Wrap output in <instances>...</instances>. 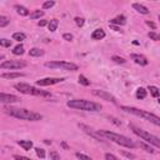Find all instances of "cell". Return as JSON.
Segmentation results:
<instances>
[{
    "mask_svg": "<svg viewBox=\"0 0 160 160\" xmlns=\"http://www.w3.org/2000/svg\"><path fill=\"white\" fill-rule=\"evenodd\" d=\"M3 59H4V56H3L2 54H0V60H3Z\"/></svg>",
    "mask_w": 160,
    "mask_h": 160,
    "instance_id": "obj_44",
    "label": "cell"
},
{
    "mask_svg": "<svg viewBox=\"0 0 160 160\" xmlns=\"http://www.w3.org/2000/svg\"><path fill=\"white\" fill-rule=\"evenodd\" d=\"M133 8H134L138 13L143 14V15H148V14H149L148 8H146V6H144V5H142V4H138V3H135V4H133Z\"/></svg>",
    "mask_w": 160,
    "mask_h": 160,
    "instance_id": "obj_15",
    "label": "cell"
},
{
    "mask_svg": "<svg viewBox=\"0 0 160 160\" xmlns=\"http://www.w3.org/2000/svg\"><path fill=\"white\" fill-rule=\"evenodd\" d=\"M79 83L82 84V85H84V86H89L90 85V82L84 75H79Z\"/></svg>",
    "mask_w": 160,
    "mask_h": 160,
    "instance_id": "obj_25",
    "label": "cell"
},
{
    "mask_svg": "<svg viewBox=\"0 0 160 160\" xmlns=\"http://www.w3.org/2000/svg\"><path fill=\"white\" fill-rule=\"evenodd\" d=\"M35 153H36V155H38L40 159H44V158L46 156L45 150H44V149H42V148H36V149H35Z\"/></svg>",
    "mask_w": 160,
    "mask_h": 160,
    "instance_id": "obj_29",
    "label": "cell"
},
{
    "mask_svg": "<svg viewBox=\"0 0 160 160\" xmlns=\"http://www.w3.org/2000/svg\"><path fill=\"white\" fill-rule=\"evenodd\" d=\"M75 23H76L78 26H83V25L85 24V20H84L83 18H79V16H78V18H75Z\"/></svg>",
    "mask_w": 160,
    "mask_h": 160,
    "instance_id": "obj_35",
    "label": "cell"
},
{
    "mask_svg": "<svg viewBox=\"0 0 160 160\" xmlns=\"http://www.w3.org/2000/svg\"><path fill=\"white\" fill-rule=\"evenodd\" d=\"M66 105L71 109H76V110H83V111H100L102 110V105L94 103V102H89L85 99H73L69 100L66 103Z\"/></svg>",
    "mask_w": 160,
    "mask_h": 160,
    "instance_id": "obj_2",
    "label": "cell"
},
{
    "mask_svg": "<svg viewBox=\"0 0 160 160\" xmlns=\"http://www.w3.org/2000/svg\"><path fill=\"white\" fill-rule=\"evenodd\" d=\"M9 23H10V20H9V18H8V16L0 15V26H6Z\"/></svg>",
    "mask_w": 160,
    "mask_h": 160,
    "instance_id": "obj_26",
    "label": "cell"
},
{
    "mask_svg": "<svg viewBox=\"0 0 160 160\" xmlns=\"http://www.w3.org/2000/svg\"><path fill=\"white\" fill-rule=\"evenodd\" d=\"M79 128H80V129H83V130H84L86 134H89L90 136L95 138L96 140H102V136H100L98 133H95V131H94L91 128H89L88 125H85V124H79Z\"/></svg>",
    "mask_w": 160,
    "mask_h": 160,
    "instance_id": "obj_12",
    "label": "cell"
},
{
    "mask_svg": "<svg viewBox=\"0 0 160 160\" xmlns=\"http://www.w3.org/2000/svg\"><path fill=\"white\" fill-rule=\"evenodd\" d=\"M25 39H26V35L24 33H14L13 34V40H16V42H23Z\"/></svg>",
    "mask_w": 160,
    "mask_h": 160,
    "instance_id": "obj_22",
    "label": "cell"
},
{
    "mask_svg": "<svg viewBox=\"0 0 160 160\" xmlns=\"http://www.w3.org/2000/svg\"><path fill=\"white\" fill-rule=\"evenodd\" d=\"M45 68L49 69H63V70H70V71H76L79 66L74 63H68V62H46Z\"/></svg>",
    "mask_w": 160,
    "mask_h": 160,
    "instance_id": "obj_6",
    "label": "cell"
},
{
    "mask_svg": "<svg viewBox=\"0 0 160 160\" xmlns=\"http://www.w3.org/2000/svg\"><path fill=\"white\" fill-rule=\"evenodd\" d=\"M0 46L10 48L11 46V40H9V39H0Z\"/></svg>",
    "mask_w": 160,
    "mask_h": 160,
    "instance_id": "obj_28",
    "label": "cell"
},
{
    "mask_svg": "<svg viewBox=\"0 0 160 160\" xmlns=\"http://www.w3.org/2000/svg\"><path fill=\"white\" fill-rule=\"evenodd\" d=\"M18 144L22 146L24 150H30L33 148V142H30V140H19Z\"/></svg>",
    "mask_w": 160,
    "mask_h": 160,
    "instance_id": "obj_16",
    "label": "cell"
},
{
    "mask_svg": "<svg viewBox=\"0 0 160 160\" xmlns=\"http://www.w3.org/2000/svg\"><path fill=\"white\" fill-rule=\"evenodd\" d=\"M20 102V98L13 94H5V93H0V103H5V104H11V103H18Z\"/></svg>",
    "mask_w": 160,
    "mask_h": 160,
    "instance_id": "obj_10",
    "label": "cell"
},
{
    "mask_svg": "<svg viewBox=\"0 0 160 160\" xmlns=\"http://www.w3.org/2000/svg\"><path fill=\"white\" fill-rule=\"evenodd\" d=\"M105 31L103 30V29H95L93 33H91V39H94V40H102V39H104L105 38Z\"/></svg>",
    "mask_w": 160,
    "mask_h": 160,
    "instance_id": "obj_14",
    "label": "cell"
},
{
    "mask_svg": "<svg viewBox=\"0 0 160 160\" xmlns=\"http://www.w3.org/2000/svg\"><path fill=\"white\" fill-rule=\"evenodd\" d=\"M26 66L25 62H20V60H6V62L0 64V69H9V70H18L23 69Z\"/></svg>",
    "mask_w": 160,
    "mask_h": 160,
    "instance_id": "obj_7",
    "label": "cell"
},
{
    "mask_svg": "<svg viewBox=\"0 0 160 160\" xmlns=\"http://www.w3.org/2000/svg\"><path fill=\"white\" fill-rule=\"evenodd\" d=\"M13 54H14V55H23V54H24V46H23L22 44L16 45V46L13 49Z\"/></svg>",
    "mask_w": 160,
    "mask_h": 160,
    "instance_id": "obj_23",
    "label": "cell"
},
{
    "mask_svg": "<svg viewBox=\"0 0 160 160\" xmlns=\"http://www.w3.org/2000/svg\"><path fill=\"white\" fill-rule=\"evenodd\" d=\"M126 24V18L124 15H119L110 20V25H125Z\"/></svg>",
    "mask_w": 160,
    "mask_h": 160,
    "instance_id": "obj_13",
    "label": "cell"
},
{
    "mask_svg": "<svg viewBox=\"0 0 160 160\" xmlns=\"http://www.w3.org/2000/svg\"><path fill=\"white\" fill-rule=\"evenodd\" d=\"M93 95L100 98V99H103V100H106V102H111V103H116V99L115 96H113L110 93L105 91V90H99V89H95L93 90Z\"/></svg>",
    "mask_w": 160,
    "mask_h": 160,
    "instance_id": "obj_9",
    "label": "cell"
},
{
    "mask_svg": "<svg viewBox=\"0 0 160 160\" xmlns=\"http://www.w3.org/2000/svg\"><path fill=\"white\" fill-rule=\"evenodd\" d=\"M14 159L15 160H31V159H29L26 156H23V155H14Z\"/></svg>",
    "mask_w": 160,
    "mask_h": 160,
    "instance_id": "obj_39",
    "label": "cell"
},
{
    "mask_svg": "<svg viewBox=\"0 0 160 160\" xmlns=\"http://www.w3.org/2000/svg\"><path fill=\"white\" fill-rule=\"evenodd\" d=\"M58 25H59V20L58 19H53L48 23V26H49V30L50 31H55L58 29Z\"/></svg>",
    "mask_w": 160,
    "mask_h": 160,
    "instance_id": "obj_20",
    "label": "cell"
},
{
    "mask_svg": "<svg viewBox=\"0 0 160 160\" xmlns=\"http://www.w3.org/2000/svg\"><path fill=\"white\" fill-rule=\"evenodd\" d=\"M14 88L23 93V94H28V95H38V96H51L50 93L45 91V90H40L33 85H29V84H25V83H19V84H15Z\"/></svg>",
    "mask_w": 160,
    "mask_h": 160,
    "instance_id": "obj_4",
    "label": "cell"
},
{
    "mask_svg": "<svg viewBox=\"0 0 160 160\" xmlns=\"http://www.w3.org/2000/svg\"><path fill=\"white\" fill-rule=\"evenodd\" d=\"M48 24L46 20H42V22H39V26H45Z\"/></svg>",
    "mask_w": 160,
    "mask_h": 160,
    "instance_id": "obj_42",
    "label": "cell"
},
{
    "mask_svg": "<svg viewBox=\"0 0 160 160\" xmlns=\"http://www.w3.org/2000/svg\"><path fill=\"white\" fill-rule=\"evenodd\" d=\"M122 154H123V155H125V156H126V158H129V159H135V155H134V154H131V153H126V151H124V150H123V151H122Z\"/></svg>",
    "mask_w": 160,
    "mask_h": 160,
    "instance_id": "obj_40",
    "label": "cell"
},
{
    "mask_svg": "<svg viewBox=\"0 0 160 160\" xmlns=\"http://www.w3.org/2000/svg\"><path fill=\"white\" fill-rule=\"evenodd\" d=\"M24 76L23 73H5V74H2V78L4 79H16V78H22Z\"/></svg>",
    "mask_w": 160,
    "mask_h": 160,
    "instance_id": "obj_17",
    "label": "cell"
},
{
    "mask_svg": "<svg viewBox=\"0 0 160 160\" xmlns=\"http://www.w3.org/2000/svg\"><path fill=\"white\" fill-rule=\"evenodd\" d=\"M5 113L13 118L16 119H22V120H29V122H38V120H42L43 116L39 113H35L33 110H28V109H20V108H13V106H6Z\"/></svg>",
    "mask_w": 160,
    "mask_h": 160,
    "instance_id": "obj_1",
    "label": "cell"
},
{
    "mask_svg": "<svg viewBox=\"0 0 160 160\" xmlns=\"http://www.w3.org/2000/svg\"><path fill=\"white\" fill-rule=\"evenodd\" d=\"M42 16H44V11L43 10H34L33 13H30V18L31 19H40Z\"/></svg>",
    "mask_w": 160,
    "mask_h": 160,
    "instance_id": "obj_24",
    "label": "cell"
},
{
    "mask_svg": "<svg viewBox=\"0 0 160 160\" xmlns=\"http://www.w3.org/2000/svg\"><path fill=\"white\" fill-rule=\"evenodd\" d=\"M55 5V2H45L44 4H43V9H50V8H53Z\"/></svg>",
    "mask_w": 160,
    "mask_h": 160,
    "instance_id": "obj_36",
    "label": "cell"
},
{
    "mask_svg": "<svg viewBox=\"0 0 160 160\" xmlns=\"http://www.w3.org/2000/svg\"><path fill=\"white\" fill-rule=\"evenodd\" d=\"M76 158H78L79 160H93L90 156H88V155H85V154H80V153H76Z\"/></svg>",
    "mask_w": 160,
    "mask_h": 160,
    "instance_id": "obj_33",
    "label": "cell"
},
{
    "mask_svg": "<svg viewBox=\"0 0 160 160\" xmlns=\"http://www.w3.org/2000/svg\"><path fill=\"white\" fill-rule=\"evenodd\" d=\"M15 9H16V11H18L19 15H22V16H26V15H29V10H28L25 6H23V5L16 4V5H15Z\"/></svg>",
    "mask_w": 160,
    "mask_h": 160,
    "instance_id": "obj_18",
    "label": "cell"
},
{
    "mask_svg": "<svg viewBox=\"0 0 160 160\" xmlns=\"http://www.w3.org/2000/svg\"><path fill=\"white\" fill-rule=\"evenodd\" d=\"M105 160H118V159H116L115 155H113V154H110V153H106V154H105Z\"/></svg>",
    "mask_w": 160,
    "mask_h": 160,
    "instance_id": "obj_37",
    "label": "cell"
},
{
    "mask_svg": "<svg viewBox=\"0 0 160 160\" xmlns=\"http://www.w3.org/2000/svg\"><path fill=\"white\" fill-rule=\"evenodd\" d=\"M111 60H114L115 63H118V64H124L126 60L124 59V58H122V56H118V55H114L113 58H111Z\"/></svg>",
    "mask_w": 160,
    "mask_h": 160,
    "instance_id": "obj_30",
    "label": "cell"
},
{
    "mask_svg": "<svg viewBox=\"0 0 160 160\" xmlns=\"http://www.w3.org/2000/svg\"><path fill=\"white\" fill-rule=\"evenodd\" d=\"M146 25H149V26H150L151 29H154V30L156 29V25H155V24H154L153 22H149V20H148V22H146Z\"/></svg>",
    "mask_w": 160,
    "mask_h": 160,
    "instance_id": "obj_41",
    "label": "cell"
},
{
    "mask_svg": "<svg viewBox=\"0 0 160 160\" xmlns=\"http://www.w3.org/2000/svg\"><path fill=\"white\" fill-rule=\"evenodd\" d=\"M64 82L63 78H45V79H40L36 82L38 86H49V85H54V84H59Z\"/></svg>",
    "mask_w": 160,
    "mask_h": 160,
    "instance_id": "obj_8",
    "label": "cell"
},
{
    "mask_svg": "<svg viewBox=\"0 0 160 160\" xmlns=\"http://www.w3.org/2000/svg\"><path fill=\"white\" fill-rule=\"evenodd\" d=\"M29 55H30V56H34V58L42 56V55H44V50L39 49V48H33V49L29 50Z\"/></svg>",
    "mask_w": 160,
    "mask_h": 160,
    "instance_id": "obj_19",
    "label": "cell"
},
{
    "mask_svg": "<svg viewBox=\"0 0 160 160\" xmlns=\"http://www.w3.org/2000/svg\"><path fill=\"white\" fill-rule=\"evenodd\" d=\"M130 59L134 60L136 64L142 65V66H145V65H148V63H149L148 59H146L144 55H140V54H131V55H130Z\"/></svg>",
    "mask_w": 160,
    "mask_h": 160,
    "instance_id": "obj_11",
    "label": "cell"
},
{
    "mask_svg": "<svg viewBox=\"0 0 160 160\" xmlns=\"http://www.w3.org/2000/svg\"><path fill=\"white\" fill-rule=\"evenodd\" d=\"M146 95H148V91L144 89V88H139L138 90H136V98L138 99H145L146 98Z\"/></svg>",
    "mask_w": 160,
    "mask_h": 160,
    "instance_id": "obj_21",
    "label": "cell"
},
{
    "mask_svg": "<svg viewBox=\"0 0 160 160\" xmlns=\"http://www.w3.org/2000/svg\"><path fill=\"white\" fill-rule=\"evenodd\" d=\"M50 158L51 160H60V155L58 154V151H54V150L50 151Z\"/></svg>",
    "mask_w": 160,
    "mask_h": 160,
    "instance_id": "obj_34",
    "label": "cell"
},
{
    "mask_svg": "<svg viewBox=\"0 0 160 160\" xmlns=\"http://www.w3.org/2000/svg\"><path fill=\"white\" fill-rule=\"evenodd\" d=\"M148 89L150 90V94H151L154 98H158V96H159V89H158L156 86H154V85H149Z\"/></svg>",
    "mask_w": 160,
    "mask_h": 160,
    "instance_id": "obj_27",
    "label": "cell"
},
{
    "mask_svg": "<svg viewBox=\"0 0 160 160\" xmlns=\"http://www.w3.org/2000/svg\"><path fill=\"white\" fill-rule=\"evenodd\" d=\"M110 26H111V28H113L115 31H119V28H118V26H114V25H110Z\"/></svg>",
    "mask_w": 160,
    "mask_h": 160,
    "instance_id": "obj_43",
    "label": "cell"
},
{
    "mask_svg": "<svg viewBox=\"0 0 160 160\" xmlns=\"http://www.w3.org/2000/svg\"><path fill=\"white\" fill-rule=\"evenodd\" d=\"M148 36H149L151 40H154V42H159V40H160V36H159L155 31H150V33L148 34Z\"/></svg>",
    "mask_w": 160,
    "mask_h": 160,
    "instance_id": "obj_31",
    "label": "cell"
},
{
    "mask_svg": "<svg viewBox=\"0 0 160 160\" xmlns=\"http://www.w3.org/2000/svg\"><path fill=\"white\" fill-rule=\"evenodd\" d=\"M130 129H133V131H134L135 135L140 136L143 140L148 142L149 144H153L154 146L160 148V140H159L158 136H155V135H153V134H150V133H148V131H145V130L139 129V128H136V126H134V125H130Z\"/></svg>",
    "mask_w": 160,
    "mask_h": 160,
    "instance_id": "obj_5",
    "label": "cell"
},
{
    "mask_svg": "<svg viewBox=\"0 0 160 160\" xmlns=\"http://www.w3.org/2000/svg\"><path fill=\"white\" fill-rule=\"evenodd\" d=\"M140 146H142L145 151H148V153H150V154H153L154 153V149L150 146V145H146V144H144V143H140Z\"/></svg>",
    "mask_w": 160,
    "mask_h": 160,
    "instance_id": "obj_32",
    "label": "cell"
},
{
    "mask_svg": "<svg viewBox=\"0 0 160 160\" xmlns=\"http://www.w3.org/2000/svg\"><path fill=\"white\" fill-rule=\"evenodd\" d=\"M102 138H106L111 142L122 145V146H125V148H135V144L131 139L124 136V135H120V134H116V133H111V131H108V130H98L96 131Z\"/></svg>",
    "mask_w": 160,
    "mask_h": 160,
    "instance_id": "obj_3",
    "label": "cell"
},
{
    "mask_svg": "<svg viewBox=\"0 0 160 160\" xmlns=\"http://www.w3.org/2000/svg\"><path fill=\"white\" fill-rule=\"evenodd\" d=\"M63 38H64V40H66V42H71V40H73V35H71V34H69V33L64 34V35H63Z\"/></svg>",
    "mask_w": 160,
    "mask_h": 160,
    "instance_id": "obj_38",
    "label": "cell"
}]
</instances>
